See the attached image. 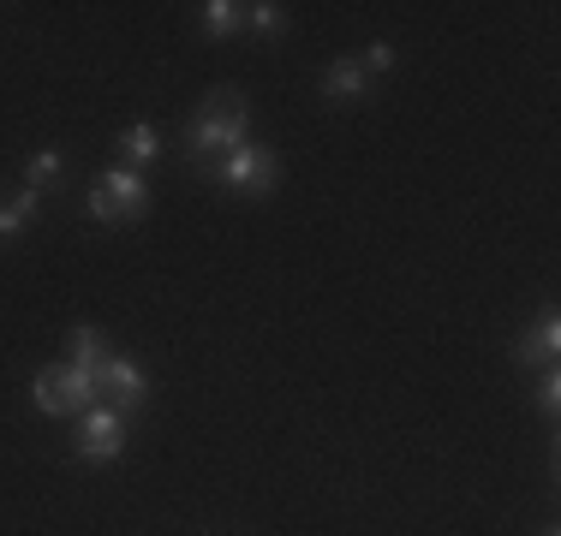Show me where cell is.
I'll use <instances>...</instances> for the list:
<instances>
[{
    "label": "cell",
    "instance_id": "7a4b0ae2",
    "mask_svg": "<svg viewBox=\"0 0 561 536\" xmlns=\"http://www.w3.org/2000/svg\"><path fill=\"white\" fill-rule=\"evenodd\" d=\"M245 126H251V114H245V96H233V90H216L204 107V119H197L192 131H185V150H192L197 161H209V155H233L239 143H245Z\"/></svg>",
    "mask_w": 561,
    "mask_h": 536
},
{
    "label": "cell",
    "instance_id": "52a82bcc",
    "mask_svg": "<svg viewBox=\"0 0 561 536\" xmlns=\"http://www.w3.org/2000/svg\"><path fill=\"white\" fill-rule=\"evenodd\" d=\"M556 352H561V316H556V311H543L526 334H519L514 364H519V370H538V364H556Z\"/></svg>",
    "mask_w": 561,
    "mask_h": 536
},
{
    "label": "cell",
    "instance_id": "3957f363",
    "mask_svg": "<svg viewBox=\"0 0 561 536\" xmlns=\"http://www.w3.org/2000/svg\"><path fill=\"white\" fill-rule=\"evenodd\" d=\"M90 221L114 226V221H138L144 209H150V185H144L138 167H108L96 185H90Z\"/></svg>",
    "mask_w": 561,
    "mask_h": 536
},
{
    "label": "cell",
    "instance_id": "5b68a950",
    "mask_svg": "<svg viewBox=\"0 0 561 536\" xmlns=\"http://www.w3.org/2000/svg\"><path fill=\"white\" fill-rule=\"evenodd\" d=\"M216 179L233 185V191H275V150H257V143H239L233 155L216 161Z\"/></svg>",
    "mask_w": 561,
    "mask_h": 536
},
{
    "label": "cell",
    "instance_id": "8992f818",
    "mask_svg": "<svg viewBox=\"0 0 561 536\" xmlns=\"http://www.w3.org/2000/svg\"><path fill=\"white\" fill-rule=\"evenodd\" d=\"M96 387L114 394V406H144V399H150V375H144V364H131V358H119V352L102 358Z\"/></svg>",
    "mask_w": 561,
    "mask_h": 536
},
{
    "label": "cell",
    "instance_id": "4fadbf2b",
    "mask_svg": "<svg viewBox=\"0 0 561 536\" xmlns=\"http://www.w3.org/2000/svg\"><path fill=\"white\" fill-rule=\"evenodd\" d=\"M245 24L263 36H275L280 24H287V7H275V0H257V7H245Z\"/></svg>",
    "mask_w": 561,
    "mask_h": 536
},
{
    "label": "cell",
    "instance_id": "ba28073f",
    "mask_svg": "<svg viewBox=\"0 0 561 536\" xmlns=\"http://www.w3.org/2000/svg\"><path fill=\"white\" fill-rule=\"evenodd\" d=\"M36 203H43V191H31V185L12 191V197H0V238H19L24 226L36 221Z\"/></svg>",
    "mask_w": 561,
    "mask_h": 536
},
{
    "label": "cell",
    "instance_id": "277c9868",
    "mask_svg": "<svg viewBox=\"0 0 561 536\" xmlns=\"http://www.w3.org/2000/svg\"><path fill=\"white\" fill-rule=\"evenodd\" d=\"M119 447H126V418H119V406L96 399V406L78 411V459L84 465H114Z\"/></svg>",
    "mask_w": 561,
    "mask_h": 536
},
{
    "label": "cell",
    "instance_id": "2e32d148",
    "mask_svg": "<svg viewBox=\"0 0 561 536\" xmlns=\"http://www.w3.org/2000/svg\"><path fill=\"white\" fill-rule=\"evenodd\" d=\"M550 536H556V531H550Z\"/></svg>",
    "mask_w": 561,
    "mask_h": 536
},
{
    "label": "cell",
    "instance_id": "9a60e30c",
    "mask_svg": "<svg viewBox=\"0 0 561 536\" xmlns=\"http://www.w3.org/2000/svg\"><path fill=\"white\" fill-rule=\"evenodd\" d=\"M358 66H365V72H389V66H394V48H389V43H370Z\"/></svg>",
    "mask_w": 561,
    "mask_h": 536
},
{
    "label": "cell",
    "instance_id": "6da1fadb",
    "mask_svg": "<svg viewBox=\"0 0 561 536\" xmlns=\"http://www.w3.org/2000/svg\"><path fill=\"white\" fill-rule=\"evenodd\" d=\"M102 358H108V340H102L96 328H72V358L31 375V406L43 411V418H72V411L96 406Z\"/></svg>",
    "mask_w": 561,
    "mask_h": 536
},
{
    "label": "cell",
    "instance_id": "5bb4252c",
    "mask_svg": "<svg viewBox=\"0 0 561 536\" xmlns=\"http://www.w3.org/2000/svg\"><path fill=\"white\" fill-rule=\"evenodd\" d=\"M538 406L550 411V418H556V411H561V375H556V364L543 370V382H538Z\"/></svg>",
    "mask_w": 561,
    "mask_h": 536
},
{
    "label": "cell",
    "instance_id": "30bf717a",
    "mask_svg": "<svg viewBox=\"0 0 561 536\" xmlns=\"http://www.w3.org/2000/svg\"><path fill=\"white\" fill-rule=\"evenodd\" d=\"M119 155H126V167H150V161L162 155V131L156 126H126L119 131Z\"/></svg>",
    "mask_w": 561,
    "mask_h": 536
},
{
    "label": "cell",
    "instance_id": "8fae6325",
    "mask_svg": "<svg viewBox=\"0 0 561 536\" xmlns=\"http://www.w3.org/2000/svg\"><path fill=\"white\" fill-rule=\"evenodd\" d=\"M239 24H245V7H233V0H209V7H204V31L216 36V43H221V36H233Z\"/></svg>",
    "mask_w": 561,
    "mask_h": 536
},
{
    "label": "cell",
    "instance_id": "7c38bea8",
    "mask_svg": "<svg viewBox=\"0 0 561 536\" xmlns=\"http://www.w3.org/2000/svg\"><path fill=\"white\" fill-rule=\"evenodd\" d=\"M55 179H60V150H36L31 167H24V185H31V191H43V185H55Z\"/></svg>",
    "mask_w": 561,
    "mask_h": 536
},
{
    "label": "cell",
    "instance_id": "9c48e42d",
    "mask_svg": "<svg viewBox=\"0 0 561 536\" xmlns=\"http://www.w3.org/2000/svg\"><path fill=\"white\" fill-rule=\"evenodd\" d=\"M323 96L329 102H358V96H365V66H358V60H335L323 72Z\"/></svg>",
    "mask_w": 561,
    "mask_h": 536
}]
</instances>
